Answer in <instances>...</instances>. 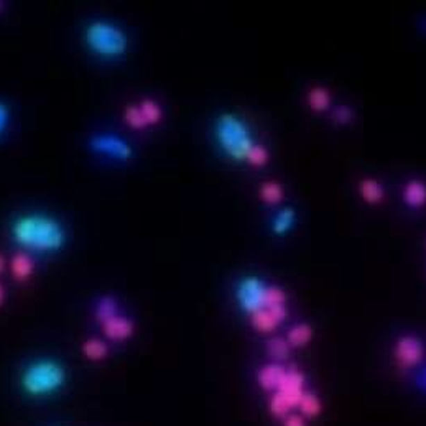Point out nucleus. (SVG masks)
Listing matches in <instances>:
<instances>
[{"label": "nucleus", "mask_w": 426, "mask_h": 426, "mask_svg": "<svg viewBox=\"0 0 426 426\" xmlns=\"http://www.w3.org/2000/svg\"><path fill=\"white\" fill-rule=\"evenodd\" d=\"M12 237L17 246L37 254H53L61 250L66 242L63 224L42 212L17 217L12 224Z\"/></svg>", "instance_id": "1"}, {"label": "nucleus", "mask_w": 426, "mask_h": 426, "mask_svg": "<svg viewBox=\"0 0 426 426\" xmlns=\"http://www.w3.org/2000/svg\"><path fill=\"white\" fill-rule=\"evenodd\" d=\"M84 43L91 53L104 60L121 58L128 50V37L119 25L108 20H96L84 30Z\"/></svg>", "instance_id": "2"}, {"label": "nucleus", "mask_w": 426, "mask_h": 426, "mask_svg": "<svg viewBox=\"0 0 426 426\" xmlns=\"http://www.w3.org/2000/svg\"><path fill=\"white\" fill-rule=\"evenodd\" d=\"M66 382V370L58 361L40 359L30 362L22 374L20 384L32 397H46L60 390Z\"/></svg>", "instance_id": "3"}, {"label": "nucleus", "mask_w": 426, "mask_h": 426, "mask_svg": "<svg viewBox=\"0 0 426 426\" xmlns=\"http://www.w3.org/2000/svg\"><path fill=\"white\" fill-rule=\"evenodd\" d=\"M214 134L223 152L232 160H246L255 145L246 123L234 114H223L217 119Z\"/></svg>", "instance_id": "4"}, {"label": "nucleus", "mask_w": 426, "mask_h": 426, "mask_svg": "<svg viewBox=\"0 0 426 426\" xmlns=\"http://www.w3.org/2000/svg\"><path fill=\"white\" fill-rule=\"evenodd\" d=\"M305 377L300 370L293 369V367H287L285 375L280 384H278L277 390L270 398L269 408L273 416L277 418H285L290 415L293 408H298L301 398L305 395Z\"/></svg>", "instance_id": "5"}, {"label": "nucleus", "mask_w": 426, "mask_h": 426, "mask_svg": "<svg viewBox=\"0 0 426 426\" xmlns=\"http://www.w3.org/2000/svg\"><path fill=\"white\" fill-rule=\"evenodd\" d=\"M269 287L255 277H247L237 285V301L241 308L248 314H254L267 305Z\"/></svg>", "instance_id": "6"}, {"label": "nucleus", "mask_w": 426, "mask_h": 426, "mask_svg": "<svg viewBox=\"0 0 426 426\" xmlns=\"http://www.w3.org/2000/svg\"><path fill=\"white\" fill-rule=\"evenodd\" d=\"M92 152L104 155V157H109L112 160H119V162H127V160L132 158L134 155V150L128 142H126L121 137L115 135H94L90 142Z\"/></svg>", "instance_id": "7"}, {"label": "nucleus", "mask_w": 426, "mask_h": 426, "mask_svg": "<svg viewBox=\"0 0 426 426\" xmlns=\"http://www.w3.org/2000/svg\"><path fill=\"white\" fill-rule=\"evenodd\" d=\"M423 344L414 336H402L398 337L397 344H395V361L402 369H410L423 359Z\"/></svg>", "instance_id": "8"}, {"label": "nucleus", "mask_w": 426, "mask_h": 426, "mask_svg": "<svg viewBox=\"0 0 426 426\" xmlns=\"http://www.w3.org/2000/svg\"><path fill=\"white\" fill-rule=\"evenodd\" d=\"M101 327L104 336L110 341H115V343L127 341L128 337L134 334V323L119 313L112 318L105 319L104 323H101Z\"/></svg>", "instance_id": "9"}, {"label": "nucleus", "mask_w": 426, "mask_h": 426, "mask_svg": "<svg viewBox=\"0 0 426 426\" xmlns=\"http://www.w3.org/2000/svg\"><path fill=\"white\" fill-rule=\"evenodd\" d=\"M287 367L282 366V364L273 362V364H267V366H264L259 370V374H257V382H259V385L264 390H270V392H275L278 387V384H280L283 375H285Z\"/></svg>", "instance_id": "10"}, {"label": "nucleus", "mask_w": 426, "mask_h": 426, "mask_svg": "<svg viewBox=\"0 0 426 426\" xmlns=\"http://www.w3.org/2000/svg\"><path fill=\"white\" fill-rule=\"evenodd\" d=\"M12 275L15 277V280L25 282L32 277L35 272V262L26 252H20V254L13 255L12 264H10Z\"/></svg>", "instance_id": "11"}, {"label": "nucleus", "mask_w": 426, "mask_h": 426, "mask_svg": "<svg viewBox=\"0 0 426 426\" xmlns=\"http://www.w3.org/2000/svg\"><path fill=\"white\" fill-rule=\"evenodd\" d=\"M403 198L405 203L411 207H421L426 203V185L420 180L408 181L405 189H403Z\"/></svg>", "instance_id": "12"}, {"label": "nucleus", "mask_w": 426, "mask_h": 426, "mask_svg": "<svg viewBox=\"0 0 426 426\" xmlns=\"http://www.w3.org/2000/svg\"><path fill=\"white\" fill-rule=\"evenodd\" d=\"M282 321H283V319L280 316H277V314L272 313L267 308H264V309H260V312L250 314L252 326H254L255 330L260 331V332L273 331L275 327L280 325Z\"/></svg>", "instance_id": "13"}, {"label": "nucleus", "mask_w": 426, "mask_h": 426, "mask_svg": "<svg viewBox=\"0 0 426 426\" xmlns=\"http://www.w3.org/2000/svg\"><path fill=\"white\" fill-rule=\"evenodd\" d=\"M83 352L90 361L99 362L104 361L109 354V348L104 341L101 339H87L86 343L83 344Z\"/></svg>", "instance_id": "14"}, {"label": "nucleus", "mask_w": 426, "mask_h": 426, "mask_svg": "<svg viewBox=\"0 0 426 426\" xmlns=\"http://www.w3.org/2000/svg\"><path fill=\"white\" fill-rule=\"evenodd\" d=\"M361 194L369 204H377L384 199V188H382L379 181L366 178L361 181Z\"/></svg>", "instance_id": "15"}, {"label": "nucleus", "mask_w": 426, "mask_h": 426, "mask_svg": "<svg viewBox=\"0 0 426 426\" xmlns=\"http://www.w3.org/2000/svg\"><path fill=\"white\" fill-rule=\"evenodd\" d=\"M139 108H140L142 115H144L146 126H155V123H158L160 121H162L163 110L155 101L152 99L142 101L139 104Z\"/></svg>", "instance_id": "16"}, {"label": "nucleus", "mask_w": 426, "mask_h": 426, "mask_svg": "<svg viewBox=\"0 0 426 426\" xmlns=\"http://www.w3.org/2000/svg\"><path fill=\"white\" fill-rule=\"evenodd\" d=\"M309 339H312V327H309L308 325H298V326L291 327L287 334V341L291 348H300V346H305Z\"/></svg>", "instance_id": "17"}, {"label": "nucleus", "mask_w": 426, "mask_h": 426, "mask_svg": "<svg viewBox=\"0 0 426 426\" xmlns=\"http://www.w3.org/2000/svg\"><path fill=\"white\" fill-rule=\"evenodd\" d=\"M309 105H312L313 110H316V112H321V110L327 109V105H330V92H327L325 87H313L312 91H309L308 96Z\"/></svg>", "instance_id": "18"}, {"label": "nucleus", "mask_w": 426, "mask_h": 426, "mask_svg": "<svg viewBox=\"0 0 426 426\" xmlns=\"http://www.w3.org/2000/svg\"><path fill=\"white\" fill-rule=\"evenodd\" d=\"M291 346L288 344L287 339H283V337H273L272 341L269 343V354L270 357L273 359V361H285L288 357V354H290Z\"/></svg>", "instance_id": "19"}, {"label": "nucleus", "mask_w": 426, "mask_h": 426, "mask_svg": "<svg viewBox=\"0 0 426 426\" xmlns=\"http://www.w3.org/2000/svg\"><path fill=\"white\" fill-rule=\"evenodd\" d=\"M115 314H117V301L112 296L101 298L96 306V318L99 319V323H104L105 319L112 318Z\"/></svg>", "instance_id": "20"}, {"label": "nucleus", "mask_w": 426, "mask_h": 426, "mask_svg": "<svg viewBox=\"0 0 426 426\" xmlns=\"http://www.w3.org/2000/svg\"><path fill=\"white\" fill-rule=\"evenodd\" d=\"M298 410L305 416H316L319 415V411H321V402H319V398L314 393L305 392L298 405Z\"/></svg>", "instance_id": "21"}, {"label": "nucleus", "mask_w": 426, "mask_h": 426, "mask_svg": "<svg viewBox=\"0 0 426 426\" xmlns=\"http://www.w3.org/2000/svg\"><path fill=\"white\" fill-rule=\"evenodd\" d=\"M260 196L264 201L277 204L283 196L282 186L278 183H275V181H267V183H264L260 186Z\"/></svg>", "instance_id": "22"}, {"label": "nucleus", "mask_w": 426, "mask_h": 426, "mask_svg": "<svg viewBox=\"0 0 426 426\" xmlns=\"http://www.w3.org/2000/svg\"><path fill=\"white\" fill-rule=\"evenodd\" d=\"M123 119H126L127 126H130L135 130H142V128L148 127L146 126L144 115L140 112L139 105H127L126 112H123Z\"/></svg>", "instance_id": "23"}, {"label": "nucleus", "mask_w": 426, "mask_h": 426, "mask_svg": "<svg viewBox=\"0 0 426 426\" xmlns=\"http://www.w3.org/2000/svg\"><path fill=\"white\" fill-rule=\"evenodd\" d=\"M293 221H295V214H293L291 210H283L280 214L277 216V219L273 221V229L277 234L287 232L288 229L291 228Z\"/></svg>", "instance_id": "24"}, {"label": "nucleus", "mask_w": 426, "mask_h": 426, "mask_svg": "<svg viewBox=\"0 0 426 426\" xmlns=\"http://www.w3.org/2000/svg\"><path fill=\"white\" fill-rule=\"evenodd\" d=\"M246 160L248 163H250L252 167H264L269 160L267 148H265V146H262V145H254V146H252L250 152H248Z\"/></svg>", "instance_id": "25"}, {"label": "nucleus", "mask_w": 426, "mask_h": 426, "mask_svg": "<svg viewBox=\"0 0 426 426\" xmlns=\"http://www.w3.org/2000/svg\"><path fill=\"white\" fill-rule=\"evenodd\" d=\"M8 122H10V110H8L6 102L0 101V135L7 130Z\"/></svg>", "instance_id": "26"}, {"label": "nucleus", "mask_w": 426, "mask_h": 426, "mask_svg": "<svg viewBox=\"0 0 426 426\" xmlns=\"http://www.w3.org/2000/svg\"><path fill=\"white\" fill-rule=\"evenodd\" d=\"M283 426H305V420L301 415H287Z\"/></svg>", "instance_id": "27"}, {"label": "nucleus", "mask_w": 426, "mask_h": 426, "mask_svg": "<svg viewBox=\"0 0 426 426\" xmlns=\"http://www.w3.org/2000/svg\"><path fill=\"white\" fill-rule=\"evenodd\" d=\"M349 117H350V112H349L348 108H339L334 112V119H336L337 122H341V123L348 122Z\"/></svg>", "instance_id": "28"}, {"label": "nucleus", "mask_w": 426, "mask_h": 426, "mask_svg": "<svg viewBox=\"0 0 426 426\" xmlns=\"http://www.w3.org/2000/svg\"><path fill=\"white\" fill-rule=\"evenodd\" d=\"M3 301H6V288H3L2 283H0V306L3 305Z\"/></svg>", "instance_id": "29"}, {"label": "nucleus", "mask_w": 426, "mask_h": 426, "mask_svg": "<svg viewBox=\"0 0 426 426\" xmlns=\"http://www.w3.org/2000/svg\"><path fill=\"white\" fill-rule=\"evenodd\" d=\"M3 269H6V260H3V257L0 255V273L3 272Z\"/></svg>", "instance_id": "30"}]
</instances>
